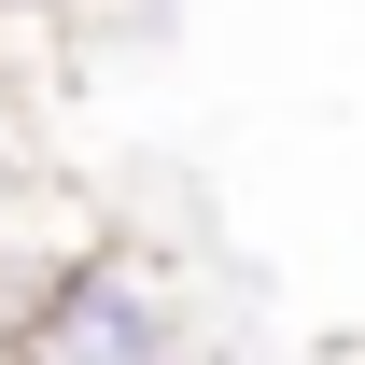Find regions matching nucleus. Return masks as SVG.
Listing matches in <instances>:
<instances>
[{
    "label": "nucleus",
    "mask_w": 365,
    "mask_h": 365,
    "mask_svg": "<svg viewBox=\"0 0 365 365\" xmlns=\"http://www.w3.org/2000/svg\"><path fill=\"white\" fill-rule=\"evenodd\" d=\"M0 14H71V0H0Z\"/></svg>",
    "instance_id": "4"
},
{
    "label": "nucleus",
    "mask_w": 365,
    "mask_h": 365,
    "mask_svg": "<svg viewBox=\"0 0 365 365\" xmlns=\"http://www.w3.org/2000/svg\"><path fill=\"white\" fill-rule=\"evenodd\" d=\"M197 295H182V267L155 253V239H113L98 225L71 267H56V295L14 337H0V365H197Z\"/></svg>",
    "instance_id": "1"
},
{
    "label": "nucleus",
    "mask_w": 365,
    "mask_h": 365,
    "mask_svg": "<svg viewBox=\"0 0 365 365\" xmlns=\"http://www.w3.org/2000/svg\"><path fill=\"white\" fill-rule=\"evenodd\" d=\"M309 365H365V337H337V351H309Z\"/></svg>",
    "instance_id": "3"
},
{
    "label": "nucleus",
    "mask_w": 365,
    "mask_h": 365,
    "mask_svg": "<svg viewBox=\"0 0 365 365\" xmlns=\"http://www.w3.org/2000/svg\"><path fill=\"white\" fill-rule=\"evenodd\" d=\"M29 182V127H14V85H0V197Z\"/></svg>",
    "instance_id": "2"
}]
</instances>
